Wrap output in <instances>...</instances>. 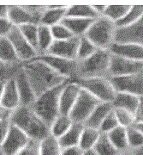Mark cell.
<instances>
[{"label":"cell","instance_id":"d6986e66","mask_svg":"<svg viewBox=\"0 0 143 155\" xmlns=\"http://www.w3.org/2000/svg\"><path fill=\"white\" fill-rule=\"evenodd\" d=\"M0 104L9 110L13 111L21 106V99L18 93L15 78L5 83V90L0 99Z\"/></svg>","mask_w":143,"mask_h":155},{"label":"cell","instance_id":"9c48e42d","mask_svg":"<svg viewBox=\"0 0 143 155\" xmlns=\"http://www.w3.org/2000/svg\"><path fill=\"white\" fill-rule=\"evenodd\" d=\"M143 72V62L111 54L109 78L123 77Z\"/></svg>","mask_w":143,"mask_h":155},{"label":"cell","instance_id":"db71d44e","mask_svg":"<svg viewBox=\"0 0 143 155\" xmlns=\"http://www.w3.org/2000/svg\"><path fill=\"white\" fill-rule=\"evenodd\" d=\"M135 126L138 127L141 132H143V122L142 123H137V124H135Z\"/></svg>","mask_w":143,"mask_h":155},{"label":"cell","instance_id":"44dd1931","mask_svg":"<svg viewBox=\"0 0 143 155\" xmlns=\"http://www.w3.org/2000/svg\"><path fill=\"white\" fill-rule=\"evenodd\" d=\"M94 21V19L66 17L62 22L70 30L74 36L81 38L86 35Z\"/></svg>","mask_w":143,"mask_h":155},{"label":"cell","instance_id":"ab89813d","mask_svg":"<svg viewBox=\"0 0 143 155\" xmlns=\"http://www.w3.org/2000/svg\"><path fill=\"white\" fill-rule=\"evenodd\" d=\"M51 29L55 41H64V40H69L73 37H76L63 22L51 27Z\"/></svg>","mask_w":143,"mask_h":155},{"label":"cell","instance_id":"52a82bcc","mask_svg":"<svg viewBox=\"0 0 143 155\" xmlns=\"http://www.w3.org/2000/svg\"><path fill=\"white\" fill-rule=\"evenodd\" d=\"M101 102H99L93 95L82 89V91L79 95L76 103L70 114L72 121L76 123L84 124L88 119V117L91 116L94 109Z\"/></svg>","mask_w":143,"mask_h":155},{"label":"cell","instance_id":"9a60e30c","mask_svg":"<svg viewBox=\"0 0 143 155\" xmlns=\"http://www.w3.org/2000/svg\"><path fill=\"white\" fill-rule=\"evenodd\" d=\"M79 41V37H73L64 41H54L46 54L69 60H77Z\"/></svg>","mask_w":143,"mask_h":155},{"label":"cell","instance_id":"d6a6232c","mask_svg":"<svg viewBox=\"0 0 143 155\" xmlns=\"http://www.w3.org/2000/svg\"><path fill=\"white\" fill-rule=\"evenodd\" d=\"M143 17V6H131L130 10L119 22L116 23L117 28L129 26L139 21Z\"/></svg>","mask_w":143,"mask_h":155},{"label":"cell","instance_id":"30bf717a","mask_svg":"<svg viewBox=\"0 0 143 155\" xmlns=\"http://www.w3.org/2000/svg\"><path fill=\"white\" fill-rule=\"evenodd\" d=\"M30 140L19 127L11 124L10 130L0 150L4 155H17L29 143Z\"/></svg>","mask_w":143,"mask_h":155},{"label":"cell","instance_id":"f6af8a7d","mask_svg":"<svg viewBox=\"0 0 143 155\" xmlns=\"http://www.w3.org/2000/svg\"><path fill=\"white\" fill-rule=\"evenodd\" d=\"M135 124L143 122V97L140 98V103L138 104L136 110L134 113Z\"/></svg>","mask_w":143,"mask_h":155},{"label":"cell","instance_id":"6da1fadb","mask_svg":"<svg viewBox=\"0 0 143 155\" xmlns=\"http://www.w3.org/2000/svg\"><path fill=\"white\" fill-rule=\"evenodd\" d=\"M22 68L37 97L49 90L70 81L43 61L36 59L22 63Z\"/></svg>","mask_w":143,"mask_h":155},{"label":"cell","instance_id":"c3c4849f","mask_svg":"<svg viewBox=\"0 0 143 155\" xmlns=\"http://www.w3.org/2000/svg\"><path fill=\"white\" fill-rule=\"evenodd\" d=\"M93 7H94V11H96V13L99 15V17H100L104 15L107 5H93Z\"/></svg>","mask_w":143,"mask_h":155},{"label":"cell","instance_id":"ffe728a7","mask_svg":"<svg viewBox=\"0 0 143 155\" xmlns=\"http://www.w3.org/2000/svg\"><path fill=\"white\" fill-rule=\"evenodd\" d=\"M67 7L68 6L66 5L46 6L39 23L48 27H52L61 23L66 17Z\"/></svg>","mask_w":143,"mask_h":155},{"label":"cell","instance_id":"484cf974","mask_svg":"<svg viewBox=\"0 0 143 155\" xmlns=\"http://www.w3.org/2000/svg\"><path fill=\"white\" fill-rule=\"evenodd\" d=\"M100 135H101V132L99 129L84 126L82 134V137L80 140L79 147L84 152L94 150V147L96 146L97 142L99 141Z\"/></svg>","mask_w":143,"mask_h":155},{"label":"cell","instance_id":"83f0119b","mask_svg":"<svg viewBox=\"0 0 143 155\" xmlns=\"http://www.w3.org/2000/svg\"><path fill=\"white\" fill-rule=\"evenodd\" d=\"M106 134L112 145L120 153L130 150L129 147V142H128L127 128L119 126Z\"/></svg>","mask_w":143,"mask_h":155},{"label":"cell","instance_id":"e575fe53","mask_svg":"<svg viewBox=\"0 0 143 155\" xmlns=\"http://www.w3.org/2000/svg\"><path fill=\"white\" fill-rule=\"evenodd\" d=\"M130 8V5H107L103 16L117 23L126 15Z\"/></svg>","mask_w":143,"mask_h":155},{"label":"cell","instance_id":"60d3db41","mask_svg":"<svg viewBox=\"0 0 143 155\" xmlns=\"http://www.w3.org/2000/svg\"><path fill=\"white\" fill-rule=\"evenodd\" d=\"M117 127H119V124H118L117 117L114 114V110H112L105 117L104 122H102L101 126L99 127V131L102 134H108Z\"/></svg>","mask_w":143,"mask_h":155},{"label":"cell","instance_id":"7dc6e473","mask_svg":"<svg viewBox=\"0 0 143 155\" xmlns=\"http://www.w3.org/2000/svg\"><path fill=\"white\" fill-rule=\"evenodd\" d=\"M12 111L7 110L4 106L0 104V121L2 120H8L10 119Z\"/></svg>","mask_w":143,"mask_h":155},{"label":"cell","instance_id":"7402d4cb","mask_svg":"<svg viewBox=\"0 0 143 155\" xmlns=\"http://www.w3.org/2000/svg\"><path fill=\"white\" fill-rule=\"evenodd\" d=\"M113 110V106L110 103H100L97 106L94 110L92 112L91 116L88 117V119L84 123V126L94 127L96 129H99L101 126L102 122H104L105 117Z\"/></svg>","mask_w":143,"mask_h":155},{"label":"cell","instance_id":"7c38bea8","mask_svg":"<svg viewBox=\"0 0 143 155\" xmlns=\"http://www.w3.org/2000/svg\"><path fill=\"white\" fill-rule=\"evenodd\" d=\"M17 52V55L22 63L32 61L38 56V52L23 36L18 27H15L7 36Z\"/></svg>","mask_w":143,"mask_h":155},{"label":"cell","instance_id":"f546056e","mask_svg":"<svg viewBox=\"0 0 143 155\" xmlns=\"http://www.w3.org/2000/svg\"><path fill=\"white\" fill-rule=\"evenodd\" d=\"M74 124L71 117L66 115H59L50 127L51 134L56 138H61L64 134L70 130V128Z\"/></svg>","mask_w":143,"mask_h":155},{"label":"cell","instance_id":"4dcf8cb0","mask_svg":"<svg viewBox=\"0 0 143 155\" xmlns=\"http://www.w3.org/2000/svg\"><path fill=\"white\" fill-rule=\"evenodd\" d=\"M66 17L96 19L99 15L94 11L93 5H71L67 7Z\"/></svg>","mask_w":143,"mask_h":155},{"label":"cell","instance_id":"9f6ffc18","mask_svg":"<svg viewBox=\"0 0 143 155\" xmlns=\"http://www.w3.org/2000/svg\"><path fill=\"white\" fill-rule=\"evenodd\" d=\"M0 155H4V153H3L1 152V150H0Z\"/></svg>","mask_w":143,"mask_h":155},{"label":"cell","instance_id":"836d02e7","mask_svg":"<svg viewBox=\"0 0 143 155\" xmlns=\"http://www.w3.org/2000/svg\"><path fill=\"white\" fill-rule=\"evenodd\" d=\"M99 48L86 36L80 38L78 52H77V61H83L88 57L95 54Z\"/></svg>","mask_w":143,"mask_h":155},{"label":"cell","instance_id":"2e32d148","mask_svg":"<svg viewBox=\"0 0 143 155\" xmlns=\"http://www.w3.org/2000/svg\"><path fill=\"white\" fill-rule=\"evenodd\" d=\"M18 93L21 99V105L32 106L37 98L22 66L15 77Z\"/></svg>","mask_w":143,"mask_h":155},{"label":"cell","instance_id":"816d5d0a","mask_svg":"<svg viewBox=\"0 0 143 155\" xmlns=\"http://www.w3.org/2000/svg\"><path fill=\"white\" fill-rule=\"evenodd\" d=\"M134 155H143V147H141V148L139 149L135 150V151H132Z\"/></svg>","mask_w":143,"mask_h":155},{"label":"cell","instance_id":"ee69618b","mask_svg":"<svg viewBox=\"0 0 143 155\" xmlns=\"http://www.w3.org/2000/svg\"><path fill=\"white\" fill-rule=\"evenodd\" d=\"M11 124L10 119L0 121V148L8 134V132L11 127Z\"/></svg>","mask_w":143,"mask_h":155},{"label":"cell","instance_id":"4316f807","mask_svg":"<svg viewBox=\"0 0 143 155\" xmlns=\"http://www.w3.org/2000/svg\"><path fill=\"white\" fill-rule=\"evenodd\" d=\"M0 61L9 64L22 63L8 37H0Z\"/></svg>","mask_w":143,"mask_h":155},{"label":"cell","instance_id":"603a6c76","mask_svg":"<svg viewBox=\"0 0 143 155\" xmlns=\"http://www.w3.org/2000/svg\"><path fill=\"white\" fill-rule=\"evenodd\" d=\"M140 103V97L126 92H117L115 99L112 102V106L116 109H122L130 111L133 114Z\"/></svg>","mask_w":143,"mask_h":155},{"label":"cell","instance_id":"11a10c76","mask_svg":"<svg viewBox=\"0 0 143 155\" xmlns=\"http://www.w3.org/2000/svg\"><path fill=\"white\" fill-rule=\"evenodd\" d=\"M84 155H97L94 152V150H91V151H88V152H85V154Z\"/></svg>","mask_w":143,"mask_h":155},{"label":"cell","instance_id":"ac0fdd59","mask_svg":"<svg viewBox=\"0 0 143 155\" xmlns=\"http://www.w3.org/2000/svg\"><path fill=\"white\" fill-rule=\"evenodd\" d=\"M110 53L115 55L143 62V46L131 43H114L110 48Z\"/></svg>","mask_w":143,"mask_h":155},{"label":"cell","instance_id":"b9f144b4","mask_svg":"<svg viewBox=\"0 0 143 155\" xmlns=\"http://www.w3.org/2000/svg\"><path fill=\"white\" fill-rule=\"evenodd\" d=\"M17 155H40L39 141L30 140L29 143Z\"/></svg>","mask_w":143,"mask_h":155},{"label":"cell","instance_id":"681fc988","mask_svg":"<svg viewBox=\"0 0 143 155\" xmlns=\"http://www.w3.org/2000/svg\"><path fill=\"white\" fill-rule=\"evenodd\" d=\"M8 9H9V6L0 5V17H7V15H8Z\"/></svg>","mask_w":143,"mask_h":155},{"label":"cell","instance_id":"8d00e7d4","mask_svg":"<svg viewBox=\"0 0 143 155\" xmlns=\"http://www.w3.org/2000/svg\"><path fill=\"white\" fill-rule=\"evenodd\" d=\"M128 142L131 151L139 149L143 147V132H141L135 125L127 128Z\"/></svg>","mask_w":143,"mask_h":155},{"label":"cell","instance_id":"e0dca14e","mask_svg":"<svg viewBox=\"0 0 143 155\" xmlns=\"http://www.w3.org/2000/svg\"><path fill=\"white\" fill-rule=\"evenodd\" d=\"M7 17L16 27H21L28 23L39 24L38 19L30 12L27 6H9Z\"/></svg>","mask_w":143,"mask_h":155},{"label":"cell","instance_id":"ba28073f","mask_svg":"<svg viewBox=\"0 0 143 155\" xmlns=\"http://www.w3.org/2000/svg\"><path fill=\"white\" fill-rule=\"evenodd\" d=\"M34 59L43 61L51 68H52L54 71L68 79L74 80L75 78H76L77 72H78V61L77 60H69V59L51 55L47 54L38 55Z\"/></svg>","mask_w":143,"mask_h":155},{"label":"cell","instance_id":"5bb4252c","mask_svg":"<svg viewBox=\"0 0 143 155\" xmlns=\"http://www.w3.org/2000/svg\"><path fill=\"white\" fill-rule=\"evenodd\" d=\"M81 91L82 87L74 80H70L64 84L59 98L60 115L70 116Z\"/></svg>","mask_w":143,"mask_h":155},{"label":"cell","instance_id":"7a4b0ae2","mask_svg":"<svg viewBox=\"0 0 143 155\" xmlns=\"http://www.w3.org/2000/svg\"><path fill=\"white\" fill-rule=\"evenodd\" d=\"M10 122L31 140L36 141H41L51 134L49 126L34 112L31 106H19L11 112Z\"/></svg>","mask_w":143,"mask_h":155},{"label":"cell","instance_id":"4fadbf2b","mask_svg":"<svg viewBox=\"0 0 143 155\" xmlns=\"http://www.w3.org/2000/svg\"><path fill=\"white\" fill-rule=\"evenodd\" d=\"M115 43H131L143 46V17L129 26L117 28Z\"/></svg>","mask_w":143,"mask_h":155},{"label":"cell","instance_id":"f1b7e54d","mask_svg":"<svg viewBox=\"0 0 143 155\" xmlns=\"http://www.w3.org/2000/svg\"><path fill=\"white\" fill-rule=\"evenodd\" d=\"M39 152L40 155H61L63 147L59 142V139L50 134L39 141Z\"/></svg>","mask_w":143,"mask_h":155},{"label":"cell","instance_id":"f5cc1de1","mask_svg":"<svg viewBox=\"0 0 143 155\" xmlns=\"http://www.w3.org/2000/svg\"><path fill=\"white\" fill-rule=\"evenodd\" d=\"M118 155H134L133 152L131 150H129V151H126V152H122V153H119Z\"/></svg>","mask_w":143,"mask_h":155},{"label":"cell","instance_id":"7bdbcfd3","mask_svg":"<svg viewBox=\"0 0 143 155\" xmlns=\"http://www.w3.org/2000/svg\"><path fill=\"white\" fill-rule=\"evenodd\" d=\"M15 27L8 17H0V37H7Z\"/></svg>","mask_w":143,"mask_h":155},{"label":"cell","instance_id":"8992f818","mask_svg":"<svg viewBox=\"0 0 143 155\" xmlns=\"http://www.w3.org/2000/svg\"><path fill=\"white\" fill-rule=\"evenodd\" d=\"M74 81L101 103L112 104L117 93L110 78L108 77L76 78Z\"/></svg>","mask_w":143,"mask_h":155},{"label":"cell","instance_id":"d590c367","mask_svg":"<svg viewBox=\"0 0 143 155\" xmlns=\"http://www.w3.org/2000/svg\"><path fill=\"white\" fill-rule=\"evenodd\" d=\"M38 25L36 23H28L18 27L23 36L38 52Z\"/></svg>","mask_w":143,"mask_h":155},{"label":"cell","instance_id":"74e56055","mask_svg":"<svg viewBox=\"0 0 143 155\" xmlns=\"http://www.w3.org/2000/svg\"><path fill=\"white\" fill-rule=\"evenodd\" d=\"M21 64H9L0 61V80L7 82L11 78H14L21 69Z\"/></svg>","mask_w":143,"mask_h":155},{"label":"cell","instance_id":"277c9868","mask_svg":"<svg viewBox=\"0 0 143 155\" xmlns=\"http://www.w3.org/2000/svg\"><path fill=\"white\" fill-rule=\"evenodd\" d=\"M65 84L49 90L46 92L40 95L36 98L33 105L31 106L34 112L49 127H51L52 122L60 115L59 98L61 91Z\"/></svg>","mask_w":143,"mask_h":155},{"label":"cell","instance_id":"f35d334b","mask_svg":"<svg viewBox=\"0 0 143 155\" xmlns=\"http://www.w3.org/2000/svg\"><path fill=\"white\" fill-rule=\"evenodd\" d=\"M113 110L119 126L129 128L135 124V116L132 112L122 109H116V108L113 109Z\"/></svg>","mask_w":143,"mask_h":155},{"label":"cell","instance_id":"5b68a950","mask_svg":"<svg viewBox=\"0 0 143 155\" xmlns=\"http://www.w3.org/2000/svg\"><path fill=\"white\" fill-rule=\"evenodd\" d=\"M116 30L115 22L104 16H100L94 19L85 36L99 49L110 50L111 46L115 43Z\"/></svg>","mask_w":143,"mask_h":155},{"label":"cell","instance_id":"cb8c5ba5","mask_svg":"<svg viewBox=\"0 0 143 155\" xmlns=\"http://www.w3.org/2000/svg\"><path fill=\"white\" fill-rule=\"evenodd\" d=\"M83 128H84V124L74 122L70 130L64 134L61 138H59V142L63 149L79 146Z\"/></svg>","mask_w":143,"mask_h":155},{"label":"cell","instance_id":"3957f363","mask_svg":"<svg viewBox=\"0 0 143 155\" xmlns=\"http://www.w3.org/2000/svg\"><path fill=\"white\" fill-rule=\"evenodd\" d=\"M110 59L111 53L110 50L99 49L92 56L83 61H78V72L76 78H109Z\"/></svg>","mask_w":143,"mask_h":155},{"label":"cell","instance_id":"8fae6325","mask_svg":"<svg viewBox=\"0 0 143 155\" xmlns=\"http://www.w3.org/2000/svg\"><path fill=\"white\" fill-rule=\"evenodd\" d=\"M110 79L117 92H126L140 98L143 97V72Z\"/></svg>","mask_w":143,"mask_h":155},{"label":"cell","instance_id":"1f68e13d","mask_svg":"<svg viewBox=\"0 0 143 155\" xmlns=\"http://www.w3.org/2000/svg\"><path fill=\"white\" fill-rule=\"evenodd\" d=\"M94 152L97 155H118L119 151L110 142L106 134H102L94 147Z\"/></svg>","mask_w":143,"mask_h":155},{"label":"cell","instance_id":"bcb514c9","mask_svg":"<svg viewBox=\"0 0 143 155\" xmlns=\"http://www.w3.org/2000/svg\"><path fill=\"white\" fill-rule=\"evenodd\" d=\"M85 152L79 146L63 149L61 155H84Z\"/></svg>","mask_w":143,"mask_h":155},{"label":"cell","instance_id":"d4e9b609","mask_svg":"<svg viewBox=\"0 0 143 155\" xmlns=\"http://www.w3.org/2000/svg\"><path fill=\"white\" fill-rule=\"evenodd\" d=\"M54 41L51 27L39 23L38 25V55L45 54Z\"/></svg>","mask_w":143,"mask_h":155},{"label":"cell","instance_id":"f907efd6","mask_svg":"<svg viewBox=\"0 0 143 155\" xmlns=\"http://www.w3.org/2000/svg\"><path fill=\"white\" fill-rule=\"evenodd\" d=\"M5 81L3 80H0V99H1V97L3 95V91L5 90Z\"/></svg>","mask_w":143,"mask_h":155}]
</instances>
